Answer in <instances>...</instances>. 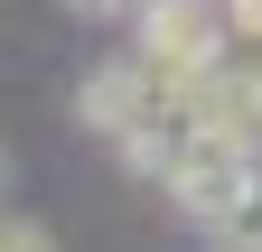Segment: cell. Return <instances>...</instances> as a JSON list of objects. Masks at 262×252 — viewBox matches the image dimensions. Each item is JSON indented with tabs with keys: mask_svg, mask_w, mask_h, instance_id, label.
Segmentation results:
<instances>
[{
	"mask_svg": "<svg viewBox=\"0 0 262 252\" xmlns=\"http://www.w3.org/2000/svg\"><path fill=\"white\" fill-rule=\"evenodd\" d=\"M0 252H56V234H47V224H28V215H10V206H0Z\"/></svg>",
	"mask_w": 262,
	"mask_h": 252,
	"instance_id": "5b68a950",
	"label": "cell"
},
{
	"mask_svg": "<svg viewBox=\"0 0 262 252\" xmlns=\"http://www.w3.org/2000/svg\"><path fill=\"white\" fill-rule=\"evenodd\" d=\"M178 103H187V84H178V75H159L150 56H113V66H94V75H84V93H75V112H84L103 140L141 131V121L178 112Z\"/></svg>",
	"mask_w": 262,
	"mask_h": 252,
	"instance_id": "3957f363",
	"label": "cell"
},
{
	"mask_svg": "<svg viewBox=\"0 0 262 252\" xmlns=\"http://www.w3.org/2000/svg\"><path fill=\"white\" fill-rule=\"evenodd\" d=\"M253 178H262V159H253L244 140H225V131H196V121H187V140H178V159H169V178H159V187L178 196V215H196V224L215 234L225 215L253 196Z\"/></svg>",
	"mask_w": 262,
	"mask_h": 252,
	"instance_id": "6da1fadb",
	"label": "cell"
},
{
	"mask_svg": "<svg viewBox=\"0 0 262 252\" xmlns=\"http://www.w3.org/2000/svg\"><path fill=\"white\" fill-rule=\"evenodd\" d=\"M141 56L196 93V75L225 66V10L215 0H141Z\"/></svg>",
	"mask_w": 262,
	"mask_h": 252,
	"instance_id": "7a4b0ae2",
	"label": "cell"
},
{
	"mask_svg": "<svg viewBox=\"0 0 262 252\" xmlns=\"http://www.w3.org/2000/svg\"><path fill=\"white\" fill-rule=\"evenodd\" d=\"M0 206H10V159H0Z\"/></svg>",
	"mask_w": 262,
	"mask_h": 252,
	"instance_id": "52a82bcc",
	"label": "cell"
},
{
	"mask_svg": "<svg viewBox=\"0 0 262 252\" xmlns=\"http://www.w3.org/2000/svg\"><path fill=\"white\" fill-rule=\"evenodd\" d=\"M75 19H122V10H141V0H66Z\"/></svg>",
	"mask_w": 262,
	"mask_h": 252,
	"instance_id": "8992f818",
	"label": "cell"
},
{
	"mask_svg": "<svg viewBox=\"0 0 262 252\" xmlns=\"http://www.w3.org/2000/svg\"><path fill=\"white\" fill-rule=\"evenodd\" d=\"M215 243H225V252H262V178H253V196L215 224Z\"/></svg>",
	"mask_w": 262,
	"mask_h": 252,
	"instance_id": "277c9868",
	"label": "cell"
}]
</instances>
